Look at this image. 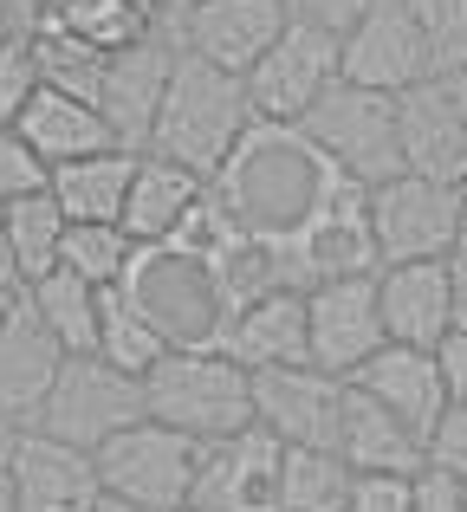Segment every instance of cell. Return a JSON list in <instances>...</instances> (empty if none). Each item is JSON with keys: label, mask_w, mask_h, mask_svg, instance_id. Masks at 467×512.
Segmentation results:
<instances>
[{"label": "cell", "mask_w": 467, "mask_h": 512, "mask_svg": "<svg viewBox=\"0 0 467 512\" xmlns=\"http://www.w3.org/2000/svg\"><path fill=\"white\" fill-rule=\"evenodd\" d=\"M331 163L305 143L299 124H266L253 117L240 143L208 169V201L240 227V234L286 240L312 221V208L331 195Z\"/></svg>", "instance_id": "cell-1"}, {"label": "cell", "mask_w": 467, "mask_h": 512, "mask_svg": "<svg viewBox=\"0 0 467 512\" xmlns=\"http://www.w3.org/2000/svg\"><path fill=\"white\" fill-rule=\"evenodd\" d=\"M247 124H253V104H247L240 72H221V65H208L202 52H176L143 150H156V156H169V163H189L195 175H208L240 143Z\"/></svg>", "instance_id": "cell-2"}, {"label": "cell", "mask_w": 467, "mask_h": 512, "mask_svg": "<svg viewBox=\"0 0 467 512\" xmlns=\"http://www.w3.org/2000/svg\"><path fill=\"white\" fill-rule=\"evenodd\" d=\"M137 383H143V415L182 428L189 441H215L253 422V376L221 344L163 350Z\"/></svg>", "instance_id": "cell-3"}, {"label": "cell", "mask_w": 467, "mask_h": 512, "mask_svg": "<svg viewBox=\"0 0 467 512\" xmlns=\"http://www.w3.org/2000/svg\"><path fill=\"white\" fill-rule=\"evenodd\" d=\"M117 292L150 318V331L169 350L215 344L221 318H228V299H221V286H215V266H208L202 253L176 247V240H137Z\"/></svg>", "instance_id": "cell-4"}, {"label": "cell", "mask_w": 467, "mask_h": 512, "mask_svg": "<svg viewBox=\"0 0 467 512\" xmlns=\"http://www.w3.org/2000/svg\"><path fill=\"white\" fill-rule=\"evenodd\" d=\"M299 130L331 163V175H344V182H357V188H377L403 169V137H396V98L390 91L331 78L312 98V111L299 117Z\"/></svg>", "instance_id": "cell-5"}, {"label": "cell", "mask_w": 467, "mask_h": 512, "mask_svg": "<svg viewBox=\"0 0 467 512\" xmlns=\"http://www.w3.org/2000/svg\"><path fill=\"white\" fill-rule=\"evenodd\" d=\"M98 461V487L104 500L117 506H137V512H176L189 506V480H195V441L169 422H150L137 415L130 428L104 435L91 448Z\"/></svg>", "instance_id": "cell-6"}, {"label": "cell", "mask_w": 467, "mask_h": 512, "mask_svg": "<svg viewBox=\"0 0 467 512\" xmlns=\"http://www.w3.org/2000/svg\"><path fill=\"white\" fill-rule=\"evenodd\" d=\"M143 415V383L117 363H104L98 350H65V363L52 370V389L39 396L33 428L59 441H78V448H98L104 435L130 428Z\"/></svg>", "instance_id": "cell-7"}, {"label": "cell", "mask_w": 467, "mask_h": 512, "mask_svg": "<svg viewBox=\"0 0 467 512\" xmlns=\"http://www.w3.org/2000/svg\"><path fill=\"white\" fill-rule=\"evenodd\" d=\"M331 78H338V33L286 20L273 33V46L240 72V85H247L253 117H266V124H299Z\"/></svg>", "instance_id": "cell-8"}, {"label": "cell", "mask_w": 467, "mask_h": 512, "mask_svg": "<svg viewBox=\"0 0 467 512\" xmlns=\"http://www.w3.org/2000/svg\"><path fill=\"white\" fill-rule=\"evenodd\" d=\"M286 266L292 286H318V279H364L377 273V234H370V188L331 182V195L312 208V221L299 234H286Z\"/></svg>", "instance_id": "cell-9"}, {"label": "cell", "mask_w": 467, "mask_h": 512, "mask_svg": "<svg viewBox=\"0 0 467 512\" xmlns=\"http://www.w3.org/2000/svg\"><path fill=\"white\" fill-rule=\"evenodd\" d=\"M370 234H377V260H448L461 234L455 182L396 169L390 182L370 188Z\"/></svg>", "instance_id": "cell-10"}, {"label": "cell", "mask_w": 467, "mask_h": 512, "mask_svg": "<svg viewBox=\"0 0 467 512\" xmlns=\"http://www.w3.org/2000/svg\"><path fill=\"white\" fill-rule=\"evenodd\" d=\"M338 78L390 91V98L409 91V85H422V78H435V59H429V39H422L416 13H409L403 0H370L338 33Z\"/></svg>", "instance_id": "cell-11"}, {"label": "cell", "mask_w": 467, "mask_h": 512, "mask_svg": "<svg viewBox=\"0 0 467 512\" xmlns=\"http://www.w3.org/2000/svg\"><path fill=\"white\" fill-rule=\"evenodd\" d=\"M189 506L195 512H279V441L260 422L215 435V441H195Z\"/></svg>", "instance_id": "cell-12"}, {"label": "cell", "mask_w": 467, "mask_h": 512, "mask_svg": "<svg viewBox=\"0 0 467 512\" xmlns=\"http://www.w3.org/2000/svg\"><path fill=\"white\" fill-rule=\"evenodd\" d=\"M176 52H182V39L169 33V26H150L143 39L104 52L91 104H98V117L111 124L117 150H143V143H150V117H156V98H163V85H169Z\"/></svg>", "instance_id": "cell-13"}, {"label": "cell", "mask_w": 467, "mask_h": 512, "mask_svg": "<svg viewBox=\"0 0 467 512\" xmlns=\"http://www.w3.org/2000/svg\"><path fill=\"white\" fill-rule=\"evenodd\" d=\"M247 376H253V422L279 448H331L344 376L318 370V363H279V370H247Z\"/></svg>", "instance_id": "cell-14"}, {"label": "cell", "mask_w": 467, "mask_h": 512, "mask_svg": "<svg viewBox=\"0 0 467 512\" xmlns=\"http://www.w3.org/2000/svg\"><path fill=\"white\" fill-rule=\"evenodd\" d=\"M370 292H377V318H383V338L390 344L435 350L461 318L448 260H383L370 273Z\"/></svg>", "instance_id": "cell-15"}, {"label": "cell", "mask_w": 467, "mask_h": 512, "mask_svg": "<svg viewBox=\"0 0 467 512\" xmlns=\"http://www.w3.org/2000/svg\"><path fill=\"white\" fill-rule=\"evenodd\" d=\"M377 344H390V338H383L370 273L305 286V363H318V370H331V376H351Z\"/></svg>", "instance_id": "cell-16"}, {"label": "cell", "mask_w": 467, "mask_h": 512, "mask_svg": "<svg viewBox=\"0 0 467 512\" xmlns=\"http://www.w3.org/2000/svg\"><path fill=\"white\" fill-rule=\"evenodd\" d=\"M7 467H13L20 512H98V500H104L91 448L59 441V435H46V428H33V422L20 428Z\"/></svg>", "instance_id": "cell-17"}, {"label": "cell", "mask_w": 467, "mask_h": 512, "mask_svg": "<svg viewBox=\"0 0 467 512\" xmlns=\"http://www.w3.org/2000/svg\"><path fill=\"white\" fill-rule=\"evenodd\" d=\"M279 26H286V7H279V0H189V13H182L169 33L182 39V52H202L221 72H247V65L273 46Z\"/></svg>", "instance_id": "cell-18"}, {"label": "cell", "mask_w": 467, "mask_h": 512, "mask_svg": "<svg viewBox=\"0 0 467 512\" xmlns=\"http://www.w3.org/2000/svg\"><path fill=\"white\" fill-rule=\"evenodd\" d=\"M215 344L228 350L240 370H279V363H305V292L273 286L253 299L228 305Z\"/></svg>", "instance_id": "cell-19"}, {"label": "cell", "mask_w": 467, "mask_h": 512, "mask_svg": "<svg viewBox=\"0 0 467 512\" xmlns=\"http://www.w3.org/2000/svg\"><path fill=\"white\" fill-rule=\"evenodd\" d=\"M344 383H357L364 396H377L409 435H429V422L442 415L448 389H442V370H435V350H416V344H377L364 363H357Z\"/></svg>", "instance_id": "cell-20"}, {"label": "cell", "mask_w": 467, "mask_h": 512, "mask_svg": "<svg viewBox=\"0 0 467 512\" xmlns=\"http://www.w3.org/2000/svg\"><path fill=\"white\" fill-rule=\"evenodd\" d=\"M13 130L26 137V150L39 156V163H72V156H98V150H117L111 124L98 117V104L78 98V91H59V85H39L33 98L20 104V111L7 117Z\"/></svg>", "instance_id": "cell-21"}, {"label": "cell", "mask_w": 467, "mask_h": 512, "mask_svg": "<svg viewBox=\"0 0 467 512\" xmlns=\"http://www.w3.org/2000/svg\"><path fill=\"white\" fill-rule=\"evenodd\" d=\"M396 137H403V169L435 175V182H461L467 175V137H461V117L448 104L442 78L396 91Z\"/></svg>", "instance_id": "cell-22"}, {"label": "cell", "mask_w": 467, "mask_h": 512, "mask_svg": "<svg viewBox=\"0 0 467 512\" xmlns=\"http://www.w3.org/2000/svg\"><path fill=\"white\" fill-rule=\"evenodd\" d=\"M331 448L344 454L351 474H416L422 467V441L357 383H344V396H338V435H331Z\"/></svg>", "instance_id": "cell-23"}, {"label": "cell", "mask_w": 467, "mask_h": 512, "mask_svg": "<svg viewBox=\"0 0 467 512\" xmlns=\"http://www.w3.org/2000/svg\"><path fill=\"white\" fill-rule=\"evenodd\" d=\"M65 363L59 338L39 325V312L26 305V292H13L7 318H0V402H7L20 422H33L39 396L52 389V370Z\"/></svg>", "instance_id": "cell-24"}, {"label": "cell", "mask_w": 467, "mask_h": 512, "mask_svg": "<svg viewBox=\"0 0 467 512\" xmlns=\"http://www.w3.org/2000/svg\"><path fill=\"white\" fill-rule=\"evenodd\" d=\"M208 175H195L189 163H169V156L156 150H137V163H130V188H124V234L130 240H169L182 227V214L202 201Z\"/></svg>", "instance_id": "cell-25"}, {"label": "cell", "mask_w": 467, "mask_h": 512, "mask_svg": "<svg viewBox=\"0 0 467 512\" xmlns=\"http://www.w3.org/2000/svg\"><path fill=\"white\" fill-rule=\"evenodd\" d=\"M137 150H98V156H72V163L46 169V195L65 221H117L124 214V188Z\"/></svg>", "instance_id": "cell-26"}, {"label": "cell", "mask_w": 467, "mask_h": 512, "mask_svg": "<svg viewBox=\"0 0 467 512\" xmlns=\"http://www.w3.org/2000/svg\"><path fill=\"white\" fill-rule=\"evenodd\" d=\"M26 305L39 312V325L59 338V350H91L98 338V286L78 273H65V266H52V273L26 279Z\"/></svg>", "instance_id": "cell-27"}, {"label": "cell", "mask_w": 467, "mask_h": 512, "mask_svg": "<svg viewBox=\"0 0 467 512\" xmlns=\"http://www.w3.org/2000/svg\"><path fill=\"white\" fill-rule=\"evenodd\" d=\"M351 480L338 448H279V512H344Z\"/></svg>", "instance_id": "cell-28"}, {"label": "cell", "mask_w": 467, "mask_h": 512, "mask_svg": "<svg viewBox=\"0 0 467 512\" xmlns=\"http://www.w3.org/2000/svg\"><path fill=\"white\" fill-rule=\"evenodd\" d=\"M0 227H7V253H13V273H20V286L59 266V234H65V214L52 208V195H46V188L0 201Z\"/></svg>", "instance_id": "cell-29"}, {"label": "cell", "mask_w": 467, "mask_h": 512, "mask_svg": "<svg viewBox=\"0 0 467 512\" xmlns=\"http://www.w3.org/2000/svg\"><path fill=\"white\" fill-rule=\"evenodd\" d=\"M33 13L52 20V26H65L72 39H85V46H98V52H117V46H130V39H143L156 26L137 0H39Z\"/></svg>", "instance_id": "cell-30"}, {"label": "cell", "mask_w": 467, "mask_h": 512, "mask_svg": "<svg viewBox=\"0 0 467 512\" xmlns=\"http://www.w3.org/2000/svg\"><path fill=\"white\" fill-rule=\"evenodd\" d=\"M91 350H98L104 363H117V370H130V376H143L156 357H163V338L150 331V318L137 312V305L124 299L117 286H98V338H91Z\"/></svg>", "instance_id": "cell-31"}, {"label": "cell", "mask_w": 467, "mask_h": 512, "mask_svg": "<svg viewBox=\"0 0 467 512\" xmlns=\"http://www.w3.org/2000/svg\"><path fill=\"white\" fill-rule=\"evenodd\" d=\"M130 253H137V240L124 234V221H65L59 234V266L91 286H117Z\"/></svg>", "instance_id": "cell-32"}, {"label": "cell", "mask_w": 467, "mask_h": 512, "mask_svg": "<svg viewBox=\"0 0 467 512\" xmlns=\"http://www.w3.org/2000/svg\"><path fill=\"white\" fill-rule=\"evenodd\" d=\"M33 52H39V85L78 91V98H91V91H98L104 52H98V46H85V39H72L65 26L39 20V13H33Z\"/></svg>", "instance_id": "cell-33"}, {"label": "cell", "mask_w": 467, "mask_h": 512, "mask_svg": "<svg viewBox=\"0 0 467 512\" xmlns=\"http://www.w3.org/2000/svg\"><path fill=\"white\" fill-rule=\"evenodd\" d=\"M416 13L422 39H429V59H435V78L442 72H461L467 65V0H403Z\"/></svg>", "instance_id": "cell-34"}, {"label": "cell", "mask_w": 467, "mask_h": 512, "mask_svg": "<svg viewBox=\"0 0 467 512\" xmlns=\"http://www.w3.org/2000/svg\"><path fill=\"white\" fill-rule=\"evenodd\" d=\"M39 91V52H33V20L0 33V124Z\"/></svg>", "instance_id": "cell-35"}, {"label": "cell", "mask_w": 467, "mask_h": 512, "mask_svg": "<svg viewBox=\"0 0 467 512\" xmlns=\"http://www.w3.org/2000/svg\"><path fill=\"white\" fill-rule=\"evenodd\" d=\"M422 467L442 474H467V402H442V415L422 435Z\"/></svg>", "instance_id": "cell-36"}, {"label": "cell", "mask_w": 467, "mask_h": 512, "mask_svg": "<svg viewBox=\"0 0 467 512\" xmlns=\"http://www.w3.org/2000/svg\"><path fill=\"white\" fill-rule=\"evenodd\" d=\"M33 188H46V163L26 150V137L13 124H0V201L33 195Z\"/></svg>", "instance_id": "cell-37"}, {"label": "cell", "mask_w": 467, "mask_h": 512, "mask_svg": "<svg viewBox=\"0 0 467 512\" xmlns=\"http://www.w3.org/2000/svg\"><path fill=\"white\" fill-rule=\"evenodd\" d=\"M344 512H409V474H357Z\"/></svg>", "instance_id": "cell-38"}, {"label": "cell", "mask_w": 467, "mask_h": 512, "mask_svg": "<svg viewBox=\"0 0 467 512\" xmlns=\"http://www.w3.org/2000/svg\"><path fill=\"white\" fill-rule=\"evenodd\" d=\"M409 512H461V474L416 467L409 474Z\"/></svg>", "instance_id": "cell-39"}, {"label": "cell", "mask_w": 467, "mask_h": 512, "mask_svg": "<svg viewBox=\"0 0 467 512\" xmlns=\"http://www.w3.org/2000/svg\"><path fill=\"white\" fill-rule=\"evenodd\" d=\"M286 7V20H305V26H325V33H344V26L357 20V13L370 7V0H279Z\"/></svg>", "instance_id": "cell-40"}, {"label": "cell", "mask_w": 467, "mask_h": 512, "mask_svg": "<svg viewBox=\"0 0 467 512\" xmlns=\"http://www.w3.org/2000/svg\"><path fill=\"white\" fill-rule=\"evenodd\" d=\"M435 370H442L448 402H467V325H455L442 344H435Z\"/></svg>", "instance_id": "cell-41"}, {"label": "cell", "mask_w": 467, "mask_h": 512, "mask_svg": "<svg viewBox=\"0 0 467 512\" xmlns=\"http://www.w3.org/2000/svg\"><path fill=\"white\" fill-rule=\"evenodd\" d=\"M442 91H448V104H455V117H461V137H467V65L461 72H442Z\"/></svg>", "instance_id": "cell-42"}, {"label": "cell", "mask_w": 467, "mask_h": 512, "mask_svg": "<svg viewBox=\"0 0 467 512\" xmlns=\"http://www.w3.org/2000/svg\"><path fill=\"white\" fill-rule=\"evenodd\" d=\"M448 279H455V305L467 312V247H455V253H448Z\"/></svg>", "instance_id": "cell-43"}, {"label": "cell", "mask_w": 467, "mask_h": 512, "mask_svg": "<svg viewBox=\"0 0 467 512\" xmlns=\"http://www.w3.org/2000/svg\"><path fill=\"white\" fill-rule=\"evenodd\" d=\"M20 428H26V422H20V415L7 409V402H0V461L13 454V441H20Z\"/></svg>", "instance_id": "cell-44"}, {"label": "cell", "mask_w": 467, "mask_h": 512, "mask_svg": "<svg viewBox=\"0 0 467 512\" xmlns=\"http://www.w3.org/2000/svg\"><path fill=\"white\" fill-rule=\"evenodd\" d=\"M0 512H20V493H13V467L0 461Z\"/></svg>", "instance_id": "cell-45"}, {"label": "cell", "mask_w": 467, "mask_h": 512, "mask_svg": "<svg viewBox=\"0 0 467 512\" xmlns=\"http://www.w3.org/2000/svg\"><path fill=\"white\" fill-rule=\"evenodd\" d=\"M0 286L20 292V273H13V253H7V227H0Z\"/></svg>", "instance_id": "cell-46"}, {"label": "cell", "mask_w": 467, "mask_h": 512, "mask_svg": "<svg viewBox=\"0 0 467 512\" xmlns=\"http://www.w3.org/2000/svg\"><path fill=\"white\" fill-rule=\"evenodd\" d=\"M20 20H33V7H20V0H0V33H7V26H20Z\"/></svg>", "instance_id": "cell-47"}, {"label": "cell", "mask_w": 467, "mask_h": 512, "mask_svg": "<svg viewBox=\"0 0 467 512\" xmlns=\"http://www.w3.org/2000/svg\"><path fill=\"white\" fill-rule=\"evenodd\" d=\"M455 214H461V234H455V247H467V175L455 182Z\"/></svg>", "instance_id": "cell-48"}, {"label": "cell", "mask_w": 467, "mask_h": 512, "mask_svg": "<svg viewBox=\"0 0 467 512\" xmlns=\"http://www.w3.org/2000/svg\"><path fill=\"white\" fill-rule=\"evenodd\" d=\"M7 305H13V286H0V318H7Z\"/></svg>", "instance_id": "cell-49"}, {"label": "cell", "mask_w": 467, "mask_h": 512, "mask_svg": "<svg viewBox=\"0 0 467 512\" xmlns=\"http://www.w3.org/2000/svg\"><path fill=\"white\" fill-rule=\"evenodd\" d=\"M461 512H467V474H461Z\"/></svg>", "instance_id": "cell-50"}, {"label": "cell", "mask_w": 467, "mask_h": 512, "mask_svg": "<svg viewBox=\"0 0 467 512\" xmlns=\"http://www.w3.org/2000/svg\"><path fill=\"white\" fill-rule=\"evenodd\" d=\"M20 7H39V0H20Z\"/></svg>", "instance_id": "cell-51"}, {"label": "cell", "mask_w": 467, "mask_h": 512, "mask_svg": "<svg viewBox=\"0 0 467 512\" xmlns=\"http://www.w3.org/2000/svg\"><path fill=\"white\" fill-rule=\"evenodd\" d=\"M455 325H467V312H461V318H455Z\"/></svg>", "instance_id": "cell-52"}, {"label": "cell", "mask_w": 467, "mask_h": 512, "mask_svg": "<svg viewBox=\"0 0 467 512\" xmlns=\"http://www.w3.org/2000/svg\"><path fill=\"white\" fill-rule=\"evenodd\" d=\"M176 512H195V506H176Z\"/></svg>", "instance_id": "cell-53"}]
</instances>
